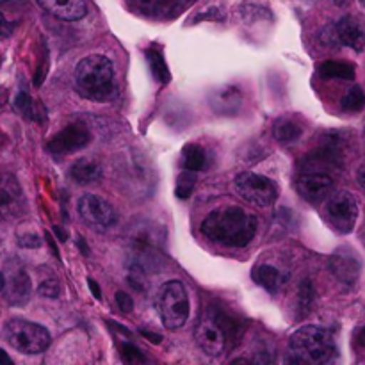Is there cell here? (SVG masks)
<instances>
[{"mask_svg":"<svg viewBox=\"0 0 365 365\" xmlns=\"http://www.w3.org/2000/svg\"><path fill=\"white\" fill-rule=\"evenodd\" d=\"M202 234L228 248H245L257 234V220L241 207L210 212L202 223Z\"/></svg>","mask_w":365,"mask_h":365,"instance_id":"cell-1","label":"cell"},{"mask_svg":"<svg viewBox=\"0 0 365 365\" xmlns=\"http://www.w3.org/2000/svg\"><path fill=\"white\" fill-rule=\"evenodd\" d=\"M77 91L91 102H109L116 95V73L114 64L106 56L84 57L75 70Z\"/></svg>","mask_w":365,"mask_h":365,"instance_id":"cell-2","label":"cell"},{"mask_svg":"<svg viewBox=\"0 0 365 365\" xmlns=\"http://www.w3.org/2000/svg\"><path fill=\"white\" fill-rule=\"evenodd\" d=\"M291 353L298 362L303 364H328L337 355V344L327 328L303 327L291 337Z\"/></svg>","mask_w":365,"mask_h":365,"instance_id":"cell-3","label":"cell"},{"mask_svg":"<svg viewBox=\"0 0 365 365\" xmlns=\"http://www.w3.org/2000/svg\"><path fill=\"white\" fill-rule=\"evenodd\" d=\"M195 335L200 349L205 355L220 356L228 348V342L237 335V323L230 316L210 312L200 321Z\"/></svg>","mask_w":365,"mask_h":365,"instance_id":"cell-4","label":"cell"},{"mask_svg":"<svg viewBox=\"0 0 365 365\" xmlns=\"http://www.w3.org/2000/svg\"><path fill=\"white\" fill-rule=\"evenodd\" d=\"M4 339L11 348L24 355H39L50 346V334L41 324L24 319H11L4 327Z\"/></svg>","mask_w":365,"mask_h":365,"instance_id":"cell-5","label":"cell"},{"mask_svg":"<svg viewBox=\"0 0 365 365\" xmlns=\"http://www.w3.org/2000/svg\"><path fill=\"white\" fill-rule=\"evenodd\" d=\"M157 310L166 328L177 330L184 327L189 317V296L180 282L171 280L160 287L157 296Z\"/></svg>","mask_w":365,"mask_h":365,"instance_id":"cell-6","label":"cell"},{"mask_svg":"<svg viewBox=\"0 0 365 365\" xmlns=\"http://www.w3.org/2000/svg\"><path fill=\"white\" fill-rule=\"evenodd\" d=\"M327 223L339 234H349L359 217V203L349 191H337L328 196L323 207Z\"/></svg>","mask_w":365,"mask_h":365,"instance_id":"cell-7","label":"cell"},{"mask_svg":"<svg viewBox=\"0 0 365 365\" xmlns=\"http://www.w3.org/2000/svg\"><path fill=\"white\" fill-rule=\"evenodd\" d=\"M234 185L237 195L255 207H269L278 198V189L274 182L262 175L252 173V171L239 173L235 177Z\"/></svg>","mask_w":365,"mask_h":365,"instance_id":"cell-8","label":"cell"},{"mask_svg":"<svg viewBox=\"0 0 365 365\" xmlns=\"http://www.w3.org/2000/svg\"><path fill=\"white\" fill-rule=\"evenodd\" d=\"M77 210L78 216L93 230L103 232L107 228L114 227L118 221L116 209L109 202H106V200L96 195L81 196L77 203Z\"/></svg>","mask_w":365,"mask_h":365,"instance_id":"cell-9","label":"cell"},{"mask_svg":"<svg viewBox=\"0 0 365 365\" xmlns=\"http://www.w3.org/2000/svg\"><path fill=\"white\" fill-rule=\"evenodd\" d=\"M296 187L303 200L309 203H319L334 191V175L321 170H302Z\"/></svg>","mask_w":365,"mask_h":365,"instance_id":"cell-10","label":"cell"},{"mask_svg":"<svg viewBox=\"0 0 365 365\" xmlns=\"http://www.w3.org/2000/svg\"><path fill=\"white\" fill-rule=\"evenodd\" d=\"M25 196L13 175L0 177V220H16L25 212Z\"/></svg>","mask_w":365,"mask_h":365,"instance_id":"cell-11","label":"cell"},{"mask_svg":"<svg viewBox=\"0 0 365 365\" xmlns=\"http://www.w3.org/2000/svg\"><path fill=\"white\" fill-rule=\"evenodd\" d=\"M89 141H91V132L88 130V127L71 123L61 132H57L48 141L46 148L52 153H57V155H68V153L78 152L84 146H88Z\"/></svg>","mask_w":365,"mask_h":365,"instance_id":"cell-12","label":"cell"},{"mask_svg":"<svg viewBox=\"0 0 365 365\" xmlns=\"http://www.w3.org/2000/svg\"><path fill=\"white\" fill-rule=\"evenodd\" d=\"M330 38L328 41L335 43V45H344L349 48L360 50L365 48V27L362 21L355 16H344L330 27Z\"/></svg>","mask_w":365,"mask_h":365,"instance_id":"cell-13","label":"cell"},{"mask_svg":"<svg viewBox=\"0 0 365 365\" xmlns=\"http://www.w3.org/2000/svg\"><path fill=\"white\" fill-rule=\"evenodd\" d=\"M41 9L64 21H77L88 14V0H38Z\"/></svg>","mask_w":365,"mask_h":365,"instance_id":"cell-14","label":"cell"},{"mask_svg":"<svg viewBox=\"0 0 365 365\" xmlns=\"http://www.w3.org/2000/svg\"><path fill=\"white\" fill-rule=\"evenodd\" d=\"M252 274L255 284H259L260 287H264L271 294H277L284 287L285 282H287V273L271 266V264H259Z\"/></svg>","mask_w":365,"mask_h":365,"instance_id":"cell-15","label":"cell"},{"mask_svg":"<svg viewBox=\"0 0 365 365\" xmlns=\"http://www.w3.org/2000/svg\"><path fill=\"white\" fill-rule=\"evenodd\" d=\"M331 271H334L335 277L339 278V282H344V284H355L356 278L360 273V264L351 253L339 252L335 253V257L331 259Z\"/></svg>","mask_w":365,"mask_h":365,"instance_id":"cell-16","label":"cell"},{"mask_svg":"<svg viewBox=\"0 0 365 365\" xmlns=\"http://www.w3.org/2000/svg\"><path fill=\"white\" fill-rule=\"evenodd\" d=\"M70 175L78 184H91L102 178V166L93 159H81L71 166Z\"/></svg>","mask_w":365,"mask_h":365,"instance_id":"cell-17","label":"cell"},{"mask_svg":"<svg viewBox=\"0 0 365 365\" xmlns=\"http://www.w3.org/2000/svg\"><path fill=\"white\" fill-rule=\"evenodd\" d=\"M324 78H341V81H353L355 78V66L348 61H327L319 68Z\"/></svg>","mask_w":365,"mask_h":365,"instance_id":"cell-18","label":"cell"},{"mask_svg":"<svg viewBox=\"0 0 365 365\" xmlns=\"http://www.w3.org/2000/svg\"><path fill=\"white\" fill-rule=\"evenodd\" d=\"M184 157V168L187 171H202L207 168V153L200 145H187L182 150Z\"/></svg>","mask_w":365,"mask_h":365,"instance_id":"cell-19","label":"cell"},{"mask_svg":"<svg viewBox=\"0 0 365 365\" xmlns=\"http://www.w3.org/2000/svg\"><path fill=\"white\" fill-rule=\"evenodd\" d=\"M302 132H303L302 125L296 123V121H291V120L277 121V123H274V128H273L274 138H277L280 143H284V145L298 141L299 135H302Z\"/></svg>","mask_w":365,"mask_h":365,"instance_id":"cell-20","label":"cell"},{"mask_svg":"<svg viewBox=\"0 0 365 365\" xmlns=\"http://www.w3.org/2000/svg\"><path fill=\"white\" fill-rule=\"evenodd\" d=\"M146 59H148L150 68H152V73L157 81H160L163 84L170 82V78H171L170 70H168V64H166V61H164V56L160 50L150 48L148 52H146Z\"/></svg>","mask_w":365,"mask_h":365,"instance_id":"cell-21","label":"cell"},{"mask_svg":"<svg viewBox=\"0 0 365 365\" xmlns=\"http://www.w3.org/2000/svg\"><path fill=\"white\" fill-rule=\"evenodd\" d=\"M342 109L348 113H360L365 109V93L359 86H353L342 98Z\"/></svg>","mask_w":365,"mask_h":365,"instance_id":"cell-22","label":"cell"},{"mask_svg":"<svg viewBox=\"0 0 365 365\" xmlns=\"http://www.w3.org/2000/svg\"><path fill=\"white\" fill-rule=\"evenodd\" d=\"M134 4L141 13L150 14V16H159V14L170 11L173 0H135Z\"/></svg>","mask_w":365,"mask_h":365,"instance_id":"cell-23","label":"cell"},{"mask_svg":"<svg viewBox=\"0 0 365 365\" xmlns=\"http://www.w3.org/2000/svg\"><path fill=\"white\" fill-rule=\"evenodd\" d=\"M29 291H31V282H29V277L24 271H20V273H16L11 278L9 298L13 299V302L14 298H21V302H25V299L29 298Z\"/></svg>","mask_w":365,"mask_h":365,"instance_id":"cell-24","label":"cell"},{"mask_svg":"<svg viewBox=\"0 0 365 365\" xmlns=\"http://www.w3.org/2000/svg\"><path fill=\"white\" fill-rule=\"evenodd\" d=\"M14 107H16V110L20 114H24L25 118H29V120H38V109H36L34 102H32L31 95H29L27 91H20L16 95V98H14Z\"/></svg>","mask_w":365,"mask_h":365,"instance_id":"cell-25","label":"cell"},{"mask_svg":"<svg viewBox=\"0 0 365 365\" xmlns=\"http://www.w3.org/2000/svg\"><path fill=\"white\" fill-rule=\"evenodd\" d=\"M195 185H196L195 175H192V171H187V173H184L178 177L175 192H177V196L180 200H187L189 196L192 195V191H195Z\"/></svg>","mask_w":365,"mask_h":365,"instance_id":"cell-26","label":"cell"},{"mask_svg":"<svg viewBox=\"0 0 365 365\" xmlns=\"http://www.w3.org/2000/svg\"><path fill=\"white\" fill-rule=\"evenodd\" d=\"M120 353H121V359H123L127 364L146 362L145 355H143L134 344H130V342H123V344H120Z\"/></svg>","mask_w":365,"mask_h":365,"instance_id":"cell-27","label":"cell"},{"mask_svg":"<svg viewBox=\"0 0 365 365\" xmlns=\"http://www.w3.org/2000/svg\"><path fill=\"white\" fill-rule=\"evenodd\" d=\"M312 302H314V287L309 280H305L302 284V287H299V309L303 310L302 316H305V314L309 312L310 307H312Z\"/></svg>","mask_w":365,"mask_h":365,"instance_id":"cell-28","label":"cell"},{"mask_svg":"<svg viewBox=\"0 0 365 365\" xmlns=\"http://www.w3.org/2000/svg\"><path fill=\"white\" fill-rule=\"evenodd\" d=\"M59 291L61 289L56 280H46L39 285V294L48 296V298H56V296H59Z\"/></svg>","mask_w":365,"mask_h":365,"instance_id":"cell-29","label":"cell"},{"mask_svg":"<svg viewBox=\"0 0 365 365\" xmlns=\"http://www.w3.org/2000/svg\"><path fill=\"white\" fill-rule=\"evenodd\" d=\"M116 303L123 312H132V309H134V302H132L130 296L123 291L116 292Z\"/></svg>","mask_w":365,"mask_h":365,"instance_id":"cell-30","label":"cell"},{"mask_svg":"<svg viewBox=\"0 0 365 365\" xmlns=\"http://www.w3.org/2000/svg\"><path fill=\"white\" fill-rule=\"evenodd\" d=\"M13 29H14L13 24L7 21L6 16L0 13V36H2V38H9V36L13 34Z\"/></svg>","mask_w":365,"mask_h":365,"instance_id":"cell-31","label":"cell"},{"mask_svg":"<svg viewBox=\"0 0 365 365\" xmlns=\"http://www.w3.org/2000/svg\"><path fill=\"white\" fill-rule=\"evenodd\" d=\"M356 180H359V185L365 191V164H362L359 171H356Z\"/></svg>","mask_w":365,"mask_h":365,"instance_id":"cell-32","label":"cell"},{"mask_svg":"<svg viewBox=\"0 0 365 365\" xmlns=\"http://www.w3.org/2000/svg\"><path fill=\"white\" fill-rule=\"evenodd\" d=\"M88 284H89V289H91L93 296H95L96 299L102 298V291H100V287H98V285H96V282H95V280H91V278H89Z\"/></svg>","mask_w":365,"mask_h":365,"instance_id":"cell-33","label":"cell"},{"mask_svg":"<svg viewBox=\"0 0 365 365\" xmlns=\"http://www.w3.org/2000/svg\"><path fill=\"white\" fill-rule=\"evenodd\" d=\"M141 334L145 335L150 342H155V344H159V342L163 341V339H160V335H157V334H150V331H146V330H143Z\"/></svg>","mask_w":365,"mask_h":365,"instance_id":"cell-34","label":"cell"},{"mask_svg":"<svg viewBox=\"0 0 365 365\" xmlns=\"http://www.w3.org/2000/svg\"><path fill=\"white\" fill-rule=\"evenodd\" d=\"M0 365H13V360L9 359V355L2 348H0Z\"/></svg>","mask_w":365,"mask_h":365,"instance_id":"cell-35","label":"cell"},{"mask_svg":"<svg viewBox=\"0 0 365 365\" xmlns=\"http://www.w3.org/2000/svg\"><path fill=\"white\" fill-rule=\"evenodd\" d=\"M356 342H359V344L362 346V348H365V328H362V330H360L359 334H356Z\"/></svg>","mask_w":365,"mask_h":365,"instance_id":"cell-36","label":"cell"},{"mask_svg":"<svg viewBox=\"0 0 365 365\" xmlns=\"http://www.w3.org/2000/svg\"><path fill=\"white\" fill-rule=\"evenodd\" d=\"M53 232H56V234L59 235V239H61V241H66V232H63V230H61L59 227H56V228H53Z\"/></svg>","mask_w":365,"mask_h":365,"instance_id":"cell-37","label":"cell"},{"mask_svg":"<svg viewBox=\"0 0 365 365\" xmlns=\"http://www.w3.org/2000/svg\"><path fill=\"white\" fill-rule=\"evenodd\" d=\"M335 4H337V6H348L349 2H351V0H334Z\"/></svg>","mask_w":365,"mask_h":365,"instance_id":"cell-38","label":"cell"},{"mask_svg":"<svg viewBox=\"0 0 365 365\" xmlns=\"http://www.w3.org/2000/svg\"><path fill=\"white\" fill-rule=\"evenodd\" d=\"M4 284H6V280H4V274L0 273V291H2V289H4Z\"/></svg>","mask_w":365,"mask_h":365,"instance_id":"cell-39","label":"cell"},{"mask_svg":"<svg viewBox=\"0 0 365 365\" xmlns=\"http://www.w3.org/2000/svg\"><path fill=\"white\" fill-rule=\"evenodd\" d=\"M7 2H13V0H0V6H2V4H7Z\"/></svg>","mask_w":365,"mask_h":365,"instance_id":"cell-40","label":"cell"},{"mask_svg":"<svg viewBox=\"0 0 365 365\" xmlns=\"http://www.w3.org/2000/svg\"><path fill=\"white\" fill-rule=\"evenodd\" d=\"M360 4H362V6L365 7V0H360Z\"/></svg>","mask_w":365,"mask_h":365,"instance_id":"cell-41","label":"cell"}]
</instances>
